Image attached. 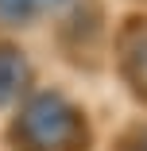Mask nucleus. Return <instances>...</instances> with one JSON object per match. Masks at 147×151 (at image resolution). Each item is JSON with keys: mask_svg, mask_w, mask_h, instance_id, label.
<instances>
[{"mask_svg": "<svg viewBox=\"0 0 147 151\" xmlns=\"http://www.w3.org/2000/svg\"><path fill=\"white\" fill-rule=\"evenodd\" d=\"M19 136L31 139V151H50V147H62L70 139V109L58 101V97H39L27 105L23 120H19Z\"/></svg>", "mask_w": 147, "mask_h": 151, "instance_id": "1", "label": "nucleus"}, {"mask_svg": "<svg viewBox=\"0 0 147 151\" xmlns=\"http://www.w3.org/2000/svg\"><path fill=\"white\" fill-rule=\"evenodd\" d=\"M27 81V62H23V54L12 50V47H0V105L12 101L19 89Z\"/></svg>", "mask_w": 147, "mask_h": 151, "instance_id": "2", "label": "nucleus"}, {"mask_svg": "<svg viewBox=\"0 0 147 151\" xmlns=\"http://www.w3.org/2000/svg\"><path fill=\"white\" fill-rule=\"evenodd\" d=\"M54 4L58 0H0V23H27Z\"/></svg>", "mask_w": 147, "mask_h": 151, "instance_id": "3", "label": "nucleus"}]
</instances>
